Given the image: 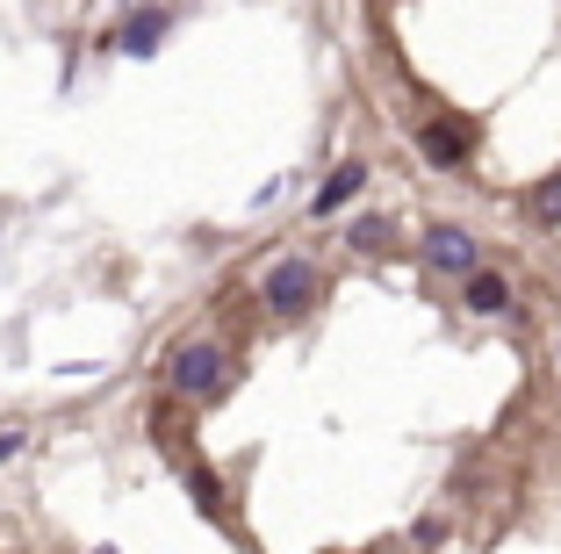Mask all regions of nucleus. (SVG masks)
<instances>
[{
	"label": "nucleus",
	"instance_id": "1",
	"mask_svg": "<svg viewBox=\"0 0 561 554\" xmlns=\"http://www.w3.org/2000/svg\"><path fill=\"white\" fill-rule=\"evenodd\" d=\"M260 303H266L274 317H302V310L317 303V267L296 260V252H288V260H274V267L260 274Z\"/></svg>",
	"mask_w": 561,
	"mask_h": 554
},
{
	"label": "nucleus",
	"instance_id": "2",
	"mask_svg": "<svg viewBox=\"0 0 561 554\" xmlns=\"http://www.w3.org/2000/svg\"><path fill=\"white\" fill-rule=\"evenodd\" d=\"M165 389H173V396H216V389H224V346L187 339L181 353L165 360Z\"/></svg>",
	"mask_w": 561,
	"mask_h": 554
},
{
	"label": "nucleus",
	"instance_id": "3",
	"mask_svg": "<svg viewBox=\"0 0 561 554\" xmlns=\"http://www.w3.org/2000/svg\"><path fill=\"white\" fill-rule=\"evenodd\" d=\"M425 267L439 281H461V274L482 267V252H476V238H468L461 224H425Z\"/></svg>",
	"mask_w": 561,
	"mask_h": 554
},
{
	"label": "nucleus",
	"instance_id": "4",
	"mask_svg": "<svg viewBox=\"0 0 561 554\" xmlns=\"http://www.w3.org/2000/svg\"><path fill=\"white\" fill-rule=\"evenodd\" d=\"M461 303L476 317H504V310H512V281L490 274V267H476V274H461Z\"/></svg>",
	"mask_w": 561,
	"mask_h": 554
},
{
	"label": "nucleus",
	"instance_id": "5",
	"mask_svg": "<svg viewBox=\"0 0 561 554\" xmlns=\"http://www.w3.org/2000/svg\"><path fill=\"white\" fill-rule=\"evenodd\" d=\"M417 145H425V159L439 166V173H454V166L468 159V145H476V137H468V123H425V137H417Z\"/></svg>",
	"mask_w": 561,
	"mask_h": 554
},
{
	"label": "nucleus",
	"instance_id": "6",
	"mask_svg": "<svg viewBox=\"0 0 561 554\" xmlns=\"http://www.w3.org/2000/svg\"><path fill=\"white\" fill-rule=\"evenodd\" d=\"M360 188H367V166H360V159H346V166H339V173H331L324 188L310 195V216H339L353 195H360Z\"/></svg>",
	"mask_w": 561,
	"mask_h": 554
},
{
	"label": "nucleus",
	"instance_id": "7",
	"mask_svg": "<svg viewBox=\"0 0 561 554\" xmlns=\"http://www.w3.org/2000/svg\"><path fill=\"white\" fill-rule=\"evenodd\" d=\"M116 44H123V58H151V50L165 44V8H137V15L123 22Z\"/></svg>",
	"mask_w": 561,
	"mask_h": 554
},
{
	"label": "nucleus",
	"instance_id": "8",
	"mask_svg": "<svg viewBox=\"0 0 561 554\" xmlns=\"http://www.w3.org/2000/svg\"><path fill=\"white\" fill-rule=\"evenodd\" d=\"M346 245H353V252H381V245H389V216H353Z\"/></svg>",
	"mask_w": 561,
	"mask_h": 554
},
{
	"label": "nucleus",
	"instance_id": "9",
	"mask_svg": "<svg viewBox=\"0 0 561 554\" xmlns=\"http://www.w3.org/2000/svg\"><path fill=\"white\" fill-rule=\"evenodd\" d=\"M533 216H540L547 230H561V173H554V180H540V188H533Z\"/></svg>",
	"mask_w": 561,
	"mask_h": 554
},
{
	"label": "nucleus",
	"instance_id": "10",
	"mask_svg": "<svg viewBox=\"0 0 561 554\" xmlns=\"http://www.w3.org/2000/svg\"><path fill=\"white\" fill-rule=\"evenodd\" d=\"M22 454V432H0V461H15Z\"/></svg>",
	"mask_w": 561,
	"mask_h": 554
}]
</instances>
